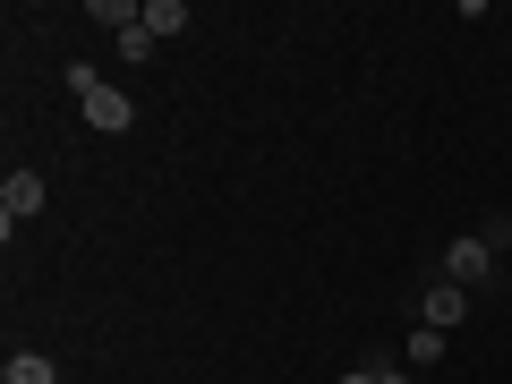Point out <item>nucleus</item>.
I'll return each instance as SVG.
<instances>
[{
    "label": "nucleus",
    "mask_w": 512,
    "mask_h": 384,
    "mask_svg": "<svg viewBox=\"0 0 512 384\" xmlns=\"http://www.w3.org/2000/svg\"><path fill=\"white\" fill-rule=\"evenodd\" d=\"M461 316H470V291H461V282H436V291H427V316H419V325H461Z\"/></svg>",
    "instance_id": "nucleus-4"
},
{
    "label": "nucleus",
    "mask_w": 512,
    "mask_h": 384,
    "mask_svg": "<svg viewBox=\"0 0 512 384\" xmlns=\"http://www.w3.org/2000/svg\"><path fill=\"white\" fill-rule=\"evenodd\" d=\"M0 384H60V367L43 359V350H9V367H0Z\"/></svg>",
    "instance_id": "nucleus-5"
},
{
    "label": "nucleus",
    "mask_w": 512,
    "mask_h": 384,
    "mask_svg": "<svg viewBox=\"0 0 512 384\" xmlns=\"http://www.w3.org/2000/svg\"><path fill=\"white\" fill-rule=\"evenodd\" d=\"M333 384H384V359L376 367H350V376H333Z\"/></svg>",
    "instance_id": "nucleus-9"
},
{
    "label": "nucleus",
    "mask_w": 512,
    "mask_h": 384,
    "mask_svg": "<svg viewBox=\"0 0 512 384\" xmlns=\"http://www.w3.org/2000/svg\"><path fill=\"white\" fill-rule=\"evenodd\" d=\"M94 26H120V35H128V26H146V9H128V0H94Z\"/></svg>",
    "instance_id": "nucleus-7"
},
{
    "label": "nucleus",
    "mask_w": 512,
    "mask_h": 384,
    "mask_svg": "<svg viewBox=\"0 0 512 384\" xmlns=\"http://www.w3.org/2000/svg\"><path fill=\"white\" fill-rule=\"evenodd\" d=\"M436 359H444V333L419 325V333H410V367H436Z\"/></svg>",
    "instance_id": "nucleus-8"
},
{
    "label": "nucleus",
    "mask_w": 512,
    "mask_h": 384,
    "mask_svg": "<svg viewBox=\"0 0 512 384\" xmlns=\"http://www.w3.org/2000/svg\"><path fill=\"white\" fill-rule=\"evenodd\" d=\"M188 26V0H146V35L163 43V35H180Z\"/></svg>",
    "instance_id": "nucleus-6"
},
{
    "label": "nucleus",
    "mask_w": 512,
    "mask_h": 384,
    "mask_svg": "<svg viewBox=\"0 0 512 384\" xmlns=\"http://www.w3.org/2000/svg\"><path fill=\"white\" fill-rule=\"evenodd\" d=\"M69 94H77V111H86V128H103V137H120V128L137 120V103H128L111 77H94V69H69Z\"/></svg>",
    "instance_id": "nucleus-1"
},
{
    "label": "nucleus",
    "mask_w": 512,
    "mask_h": 384,
    "mask_svg": "<svg viewBox=\"0 0 512 384\" xmlns=\"http://www.w3.org/2000/svg\"><path fill=\"white\" fill-rule=\"evenodd\" d=\"M26 214H43V180H35V171H9V180H0V222L18 231Z\"/></svg>",
    "instance_id": "nucleus-3"
},
{
    "label": "nucleus",
    "mask_w": 512,
    "mask_h": 384,
    "mask_svg": "<svg viewBox=\"0 0 512 384\" xmlns=\"http://www.w3.org/2000/svg\"><path fill=\"white\" fill-rule=\"evenodd\" d=\"M495 274V248H487V239H453V248H444V282H461V291H470V282H487Z\"/></svg>",
    "instance_id": "nucleus-2"
},
{
    "label": "nucleus",
    "mask_w": 512,
    "mask_h": 384,
    "mask_svg": "<svg viewBox=\"0 0 512 384\" xmlns=\"http://www.w3.org/2000/svg\"><path fill=\"white\" fill-rule=\"evenodd\" d=\"M384 384H410V376H402V367H384Z\"/></svg>",
    "instance_id": "nucleus-10"
},
{
    "label": "nucleus",
    "mask_w": 512,
    "mask_h": 384,
    "mask_svg": "<svg viewBox=\"0 0 512 384\" xmlns=\"http://www.w3.org/2000/svg\"><path fill=\"white\" fill-rule=\"evenodd\" d=\"M60 384H77V376H60Z\"/></svg>",
    "instance_id": "nucleus-11"
}]
</instances>
